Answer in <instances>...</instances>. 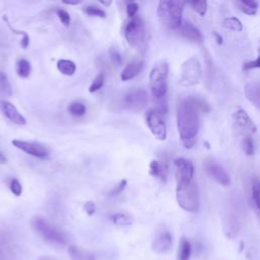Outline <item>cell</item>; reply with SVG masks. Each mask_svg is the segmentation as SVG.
Instances as JSON below:
<instances>
[{
	"label": "cell",
	"instance_id": "6da1fadb",
	"mask_svg": "<svg viewBox=\"0 0 260 260\" xmlns=\"http://www.w3.org/2000/svg\"><path fill=\"white\" fill-rule=\"evenodd\" d=\"M199 111L208 112V104L195 96L181 100L177 107V127L182 144L186 148H192L196 141L199 129Z\"/></svg>",
	"mask_w": 260,
	"mask_h": 260
},
{
	"label": "cell",
	"instance_id": "7a4b0ae2",
	"mask_svg": "<svg viewBox=\"0 0 260 260\" xmlns=\"http://www.w3.org/2000/svg\"><path fill=\"white\" fill-rule=\"evenodd\" d=\"M174 164L176 167L177 201L184 210L196 212L199 207V192L194 180V166L190 160L183 157L175 159Z\"/></svg>",
	"mask_w": 260,
	"mask_h": 260
},
{
	"label": "cell",
	"instance_id": "3957f363",
	"mask_svg": "<svg viewBox=\"0 0 260 260\" xmlns=\"http://www.w3.org/2000/svg\"><path fill=\"white\" fill-rule=\"evenodd\" d=\"M187 0H159L157 17L169 29H178L182 25V14Z\"/></svg>",
	"mask_w": 260,
	"mask_h": 260
},
{
	"label": "cell",
	"instance_id": "277c9868",
	"mask_svg": "<svg viewBox=\"0 0 260 260\" xmlns=\"http://www.w3.org/2000/svg\"><path fill=\"white\" fill-rule=\"evenodd\" d=\"M242 202L241 198L236 196H233L228 199L224 211L222 215V222H223V231L226 237L230 239H234L241 228L242 224Z\"/></svg>",
	"mask_w": 260,
	"mask_h": 260
},
{
	"label": "cell",
	"instance_id": "5b68a950",
	"mask_svg": "<svg viewBox=\"0 0 260 260\" xmlns=\"http://www.w3.org/2000/svg\"><path fill=\"white\" fill-rule=\"evenodd\" d=\"M31 226L34 230L49 244L55 246H64L67 239L63 232L52 225L42 216H35L31 219Z\"/></svg>",
	"mask_w": 260,
	"mask_h": 260
},
{
	"label": "cell",
	"instance_id": "8992f818",
	"mask_svg": "<svg viewBox=\"0 0 260 260\" xmlns=\"http://www.w3.org/2000/svg\"><path fill=\"white\" fill-rule=\"evenodd\" d=\"M169 65L165 61L156 63L149 73V86L154 98L162 99L167 92Z\"/></svg>",
	"mask_w": 260,
	"mask_h": 260
},
{
	"label": "cell",
	"instance_id": "52a82bcc",
	"mask_svg": "<svg viewBox=\"0 0 260 260\" xmlns=\"http://www.w3.org/2000/svg\"><path fill=\"white\" fill-rule=\"evenodd\" d=\"M125 39L132 48H140L144 41L145 29L144 23L140 16L135 15L130 17L129 21L125 25Z\"/></svg>",
	"mask_w": 260,
	"mask_h": 260
},
{
	"label": "cell",
	"instance_id": "ba28073f",
	"mask_svg": "<svg viewBox=\"0 0 260 260\" xmlns=\"http://www.w3.org/2000/svg\"><path fill=\"white\" fill-rule=\"evenodd\" d=\"M202 70L199 60L196 57H191L185 61L181 67L180 83L183 86H192L199 82Z\"/></svg>",
	"mask_w": 260,
	"mask_h": 260
},
{
	"label": "cell",
	"instance_id": "9c48e42d",
	"mask_svg": "<svg viewBox=\"0 0 260 260\" xmlns=\"http://www.w3.org/2000/svg\"><path fill=\"white\" fill-rule=\"evenodd\" d=\"M165 113L158 108L150 109L145 114V121L147 127L158 140H165L167 137L166 123L164 119Z\"/></svg>",
	"mask_w": 260,
	"mask_h": 260
},
{
	"label": "cell",
	"instance_id": "30bf717a",
	"mask_svg": "<svg viewBox=\"0 0 260 260\" xmlns=\"http://www.w3.org/2000/svg\"><path fill=\"white\" fill-rule=\"evenodd\" d=\"M148 102V94L142 88H133L126 92L123 98V106L130 111H140L145 108Z\"/></svg>",
	"mask_w": 260,
	"mask_h": 260
},
{
	"label": "cell",
	"instance_id": "8fae6325",
	"mask_svg": "<svg viewBox=\"0 0 260 260\" xmlns=\"http://www.w3.org/2000/svg\"><path fill=\"white\" fill-rule=\"evenodd\" d=\"M234 126L236 129L245 136H251L256 133L257 128L247 112L241 108L237 109L233 114Z\"/></svg>",
	"mask_w": 260,
	"mask_h": 260
},
{
	"label": "cell",
	"instance_id": "7c38bea8",
	"mask_svg": "<svg viewBox=\"0 0 260 260\" xmlns=\"http://www.w3.org/2000/svg\"><path fill=\"white\" fill-rule=\"evenodd\" d=\"M11 143L16 148L22 150L23 152H25L34 157L44 159L49 156V150L44 145H42L40 143H35V142L19 140V139H13L11 141Z\"/></svg>",
	"mask_w": 260,
	"mask_h": 260
},
{
	"label": "cell",
	"instance_id": "4fadbf2b",
	"mask_svg": "<svg viewBox=\"0 0 260 260\" xmlns=\"http://www.w3.org/2000/svg\"><path fill=\"white\" fill-rule=\"evenodd\" d=\"M205 169L210 177H212L217 183L222 186H228L230 184V177L225 169L212 158L205 160Z\"/></svg>",
	"mask_w": 260,
	"mask_h": 260
},
{
	"label": "cell",
	"instance_id": "5bb4252c",
	"mask_svg": "<svg viewBox=\"0 0 260 260\" xmlns=\"http://www.w3.org/2000/svg\"><path fill=\"white\" fill-rule=\"evenodd\" d=\"M171 247H172L171 233L164 228L159 229L153 238V241L151 244L152 250L158 254H164L170 251Z\"/></svg>",
	"mask_w": 260,
	"mask_h": 260
},
{
	"label": "cell",
	"instance_id": "9a60e30c",
	"mask_svg": "<svg viewBox=\"0 0 260 260\" xmlns=\"http://www.w3.org/2000/svg\"><path fill=\"white\" fill-rule=\"evenodd\" d=\"M0 109L4 116L13 124L23 126L26 124L25 118L18 112L16 107L8 101H0Z\"/></svg>",
	"mask_w": 260,
	"mask_h": 260
},
{
	"label": "cell",
	"instance_id": "2e32d148",
	"mask_svg": "<svg viewBox=\"0 0 260 260\" xmlns=\"http://www.w3.org/2000/svg\"><path fill=\"white\" fill-rule=\"evenodd\" d=\"M144 63L142 60H133L129 64L125 66L123 71L121 72V79L123 81H128L138 75L142 70Z\"/></svg>",
	"mask_w": 260,
	"mask_h": 260
},
{
	"label": "cell",
	"instance_id": "e0dca14e",
	"mask_svg": "<svg viewBox=\"0 0 260 260\" xmlns=\"http://www.w3.org/2000/svg\"><path fill=\"white\" fill-rule=\"evenodd\" d=\"M180 31L186 39L192 42H195L198 44H201L203 42V37L201 32L189 21L182 23V25L180 26Z\"/></svg>",
	"mask_w": 260,
	"mask_h": 260
},
{
	"label": "cell",
	"instance_id": "ac0fdd59",
	"mask_svg": "<svg viewBox=\"0 0 260 260\" xmlns=\"http://www.w3.org/2000/svg\"><path fill=\"white\" fill-rule=\"evenodd\" d=\"M246 98L258 109H260V81L250 82L245 86Z\"/></svg>",
	"mask_w": 260,
	"mask_h": 260
},
{
	"label": "cell",
	"instance_id": "d6986e66",
	"mask_svg": "<svg viewBox=\"0 0 260 260\" xmlns=\"http://www.w3.org/2000/svg\"><path fill=\"white\" fill-rule=\"evenodd\" d=\"M149 174L155 178L160 179L162 182L167 181L168 167L158 160H152L149 164Z\"/></svg>",
	"mask_w": 260,
	"mask_h": 260
},
{
	"label": "cell",
	"instance_id": "ffe728a7",
	"mask_svg": "<svg viewBox=\"0 0 260 260\" xmlns=\"http://www.w3.org/2000/svg\"><path fill=\"white\" fill-rule=\"evenodd\" d=\"M68 254L70 260H94V256L91 252L76 246H70L68 248Z\"/></svg>",
	"mask_w": 260,
	"mask_h": 260
},
{
	"label": "cell",
	"instance_id": "44dd1931",
	"mask_svg": "<svg viewBox=\"0 0 260 260\" xmlns=\"http://www.w3.org/2000/svg\"><path fill=\"white\" fill-rule=\"evenodd\" d=\"M191 253H192L191 243L186 238L183 237L181 239L180 245H179L178 259L179 260H189L191 257Z\"/></svg>",
	"mask_w": 260,
	"mask_h": 260
},
{
	"label": "cell",
	"instance_id": "7402d4cb",
	"mask_svg": "<svg viewBox=\"0 0 260 260\" xmlns=\"http://www.w3.org/2000/svg\"><path fill=\"white\" fill-rule=\"evenodd\" d=\"M57 68L58 70L67 76H71L75 73L76 70V65L74 62H72L71 60H67V59H61L58 61L57 63Z\"/></svg>",
	"mask_w": 260,
	"mask_h": 260
},
{
	"label": "cell",
	"instance_id": "603a6c76",
	"mask_svg": "<svg viewBox=\"0 0 260 260\" xmlns=\"http://www.w3.org/2000/svg\"><path fill=\"white\" fill-rule=\"evenodd\" d=\"M0 95L10 98L12 95V88L6 74L0 71Z\"/></svg>",
	"mask_w": 260,
	"mask_h": 260
},
{
	"label": "cell",
	"instance_id": "cb8c5ba5",
	"mask_svg": "<svg viewBox=\"0 0 260 260\" xmlns=\"http://www.w3.org/2000/svg\"><path fill=\"white\" fill-rule=\"evenodd\" d=\"M68 112L74 117H82L86 113V107L83 103L74 101L68 106Z\"/></svg>",
	"mask_w": 260,
	"mask_h": 260
},
{
	"label": "cell",
	"instance_id": "d4e9b609",
	"mask_svg": "<svg viewBox=\"0 0 260 260\" xmlns=\"http://www.w3.org/2000/svg\"><path fill=\"white\" fill-rule=\"evenodd\" d=\"M252 199L253 202L260 212V178L255 177L252 181Z\"/></svg>",
	"mask_w": 260,
	"mask_h": 260
},
{
	"label": "cell",
	"instance_id": "484cf974",
	"mask_svg": "<svg viewBox=\"0 0 260 260\" xmlns=\"http://www.w3.org/2000/svg\"><path fill=\"white\" fill-rule=\"evenodd\" d=\"M223 26L230 30L240 32L243 30V24L237 17H228L223 21Z\"/></svg>",
	"mask_w": 260,
	"mask_h": 260
},
{
	"label": "cell",
	"instance_id": "4316f807",
	"mask_svg": "<svg viewBox=\"0 0 260 260\" xmlns=\"http://www.w3.org/2000/svg\"><path fill=\"white\" fill-rule=\"evenodd\" d=\"M30 70H31V67H30V63L25 60V59H20L18 62H17V65H16V71H17V74L20 76V77H23V78H26L29 76V73H30Z\"/></svg>",
	"mask_w": 260,
	"mask_h": 260
},
{
	"label": "cell",
	"instance_id": "83f0119b",
	"mask_svg": "<svg viewBox=\"0 0 260 260\" xmlns=\"http://www.w3.org/2000/svg\"><path fill=\"white\" fill-rule=\"evenodd\" d=\"M194 11L200 16H204L207 11V0H187Z\"/></svg>",
	"mask_w": 260,
	"mask_h": 260
},
{
	"label": "cell",
	"instance_id": "f1b7e54d",
	"mask_svg": "<svg viewBox=\"0 0 260 260\" xmlns=\"http://www.w3.org/2000/svg\"><path fill=\"white\" fill-rule=\"evenodd\" d=\"M112 221L117 224V225H122V226H125V225H129L132 223V217L128 214H125V213H116V214H113L112 217H111Z\"/></svg>",
	"mask_w": 260,
	"mask_h": 260
},
{
	"label": "cell",
	"instance_id": "f546056e",
	"mask_svg": "<svg viewBox=\"0 0 260 260\" xmlns=\"http://www.w3.org/2000/svg\"><path fill=\"white\" fill-rule=\"evenodd\" d=\"M242 149L247 155H253L255 151L254 140L252 136H245L242 139Z\"/></svg>",
	"mask_w": 260,
	"mask_h": 260
},
{
	"label": "cell",
	"instance_id": "4dcf8cb0",
	"mask_svg": "<svg viewBox=\"0 0 260 260\" xmlns=\"http://www.w3.org/2000/svg\"><path fill=\"white\" fill-rule=\"evenodd\" d=\"M104 82H105V75H104V73L103 72H101V73H99L96 76H95V78L93 79V81L91 82V84H90V86H89V92H95V91H98L99 89H101L102 88V86L104 85Z\"/></svg>",
	"mask_w": 260,
	"mask_h": 260
},
{
	"label": "cell",
	"instance_id": "1f68e13d",
	"mask_svg": "<svg viewBox=\"0 0 260 260\" xmlns=\"http://www.w3.org/2000/svg\"><path fill=\"white\" fill-rule=\"evenodd\" d=\"M83 11L89 15V16H96L100 18H105L106 17V12L104 10H102L101 8L96 7V6H86Z\"/></svg>",
	"mask_w": 260,
	"mask_h": 260
},
{
	"label": "cell",
	"instance_id": "d6a6232c",
	"mask_svg": "<svg viewBox=\"0 0 260 260\" xmlns=\"http://www.w3.org/2000/svg\"><path fill=\"white\" fill-rule=\"evenodd\" d=\"M9 188H10V191L15 195V196H20L22 194V187H21V184L18 182V180L16 179H12L10 181V184H9Z\"/></svg>",
	"mask_w": 260,
	"mask_h": 260
},
{
	"label": "cell",
	"instance_id": "836d02e7",
	"mask_svg": "<svg viewBox=\"0 0 260 260\" xmlns=\"http://www.w3.org/2000/svg\"><path fill=\"white\" fill-rule=\"evenodd\" d=\"M56 12H57V15H58L59 19L61 20V22H62L66 27L69 26V24H70V16H69L68 12L65 11L64 9H57Z\"/></svg>",
	"mask_w": 260,
	"mask_h": 260
},
{
	"label": "cell",
	"instance_id": "e575fe53",
	"mask_svg": "<svg viewBox=\"0 0 260 260\" xmlns=\"http://www.w3.org/2000/svg\"><path fill=\"white\" fill-rule=\"evenodd\" d=\"M255 68H260V55L253 61H249L247 63L244 64L243 66V69L245 71H248V70H251V69H255Z\"/></svg>",
	"mask_w": 260,
	"mask_h": 260
},
{
	"label": "cell",
	"instance_id": "d590c367",
	"mask_svg": "<svg viewBox=\"0 0 260 260\" xmlns=\"http://www.w3.org/2000/svg\"><path fill=\"white\" fill-rule=\"evenodd\" d=\"M126 11H127V15L130 17H133L136 15L137 11H138V4L135 2H130L127 3V7H126Z\"/></svg>",
	"mask_w": 260,
	"mask_h": 260
},
{
	"label": "cell",
	"instance_id": "8d00e7d4",
	"mask_svg": "<svg viewBox=\"0 0 260 260\" xmlns=\"http://www.w3.org/2000/svg\"><path fill=\"white\" fill-rule=\"evenodd\" d=\"M110 56H111V59H112V61L115 65L120 66L122 64V57H121V55L118 51H116L115 49H112L110 51Z\"/></svg>",
	"mask_w": 260,
	"mask_h": 260
},
{
	"label": "cell",
	"instance_id": "74e56055",
	"mask_svg": "<svg viewBox=\"0 0 260 260\" xmlns=\"http://www.w3.org/2000/svg\"><path fill=\"white\" fill-rule=\"evenodd\" d=\"M126 185H127V180H122L117 186H116V188L115 189H113V191L111 192V196H116V195H119L124 189H125V187H126Z\"/></svg>",
	"mask_w": 260,
	"mask_h": 260
},
{
	"label": "cell",
	"instance_id": "f35d334b",
	"mask_svg": "<svg viewBox=\"0 0 260 260\" xmlns=\"http://www.w3.org/2000/svg\"><path fill=\"white\" fill-rule=\"evenodd\" d=\"M84 210L88 215H92L95 212V204L92 201H87L84 204Z\"/></svg>",
	"mask_w": 260,
	"mask_h": 260
},
{
	"label": "cell",
	"instance_id": "ab89813d",
	"mask_svg": "<svg viewBox=\"0 0 260 260\" xmlns=\"http://www.w3.org/2000/svg\"><path fill=\"white\" fill-rule=\"evenodd\" d=\"M239 3H242L244 5H247L249 7H252V8H256L257 9V6H258V3L256 0H238Z\"/></svg>",
	"mask_w": 260,
	"mask_h": 260
},
{
	"label": "cell",
	"instance_id": "60d3db41",
	"mask_svg": "<svg viewBox=\"0 0 260 260\" xmlns=\"http://www.w3.org/2000/svg\"><path fill=\"white\" fill-rule=\"evenodd\" d=\"M28 44H29V37H28V35H27L26 32H23V38H22V40H21V46H22V48H23V49H26L27 46H28Z\"/></svg>",
	"mask_w": 260,
	"mask_h": 260
},
{
	"label": "cell",
	"instance_id": "b9f144b4",
	"mask_svg": "<svg viewBox=\"0 0 260 260\" xmlns=\"http://www.w3.org/2000/svg\"><path fill=\"white\" fill-rule=\"evenodd\" d=\"M63 3L68 4V5H77L82 2V0H62Z\"/></svg>",
	"mask_w": 260,
	"mask_h": 260
},
{
	"label": "cell",
	"instance_id": "7bdbcfd3",
	"mask_svg": "<svg viewBox=\"0 0 260 260\" xmlns=\"http://www.w3.org/2000/svg\"><path fill=\"white\" fill-rule=\"evenodd\" d=\"M213 36H214L215 41H216V43H217V44H222V37H221L220 35H218V34L214 32V34H213Z\"/></svg>",
	"mask_w": 260,
	"mask_h": 260
},
{
	"label": "cell",
	"instance_id": "ee69618b",
	"mask_svg": "<svg viewBox=\"0 0 260 260\" xmlns=\"http://www.w3.org/2000/svg\"><path fill=\"white\" fill-rule=\"evenodd\" d=\"M103 5L105 6H110L112 4V0H99Z\"/></svg>",
	"mask_w": 260,
	"mask_h": 260
},
{
	"label": "cell",
	"instance_id": "f6af8a7d",
	"mask_svg": "<svg viewBox=\"0 0 260 260\" xmlns=\"http://www.w3.org/2000/svg\"><path fill=\"white\" fill-rule=\"evenodd\" d=\"M6 162V157L0 152V164H5Z\"/></svg>",
	"mask_w": 260,
	"mask_h": 260
},
{
	"label": "cell",
	"instance_id": "bcb514c9",
	"mask_svg": "<svg viewBox=\"0 0 260 260\" xmlns=\"http://www.w3.org/2000/svg\"><path fill=\"white\" fill-rule=\"evenodd\" d=\"M39 260H54V259H52L50 257H41Z\"/></svg>",
	"mask_w": 260,
	"mask_h": 260
},
{
	"label": "cell",
	"instance_id": "7dc6e473",
	"mask_svg": "<svg viewBox=\"0 0 260 260\" xmlns=\"http://www.w3.org/2000/svg\"><path fill=\"white\" fill-rule=\"evenodd\" d=\"M125 2H127V3H130V2H134V0H124Z\"/></svg>",
	"mask_w": 260,
	"mask_h": 260
},
{
	"label": "cell",
	"instance_id": "c3c4849f",
	"mask_svg": "<svg viewBox=\"0 0 260 260\" xmlns=\"http://www.w3.org/2000/svg\"><path fill=\"white\" fill-rule=\"evenodd\" d=\"M259 53H260V41H259Z\"/></svg>",
	"mask_w": 260,
	"mask_h": 260
}]
</instances>
